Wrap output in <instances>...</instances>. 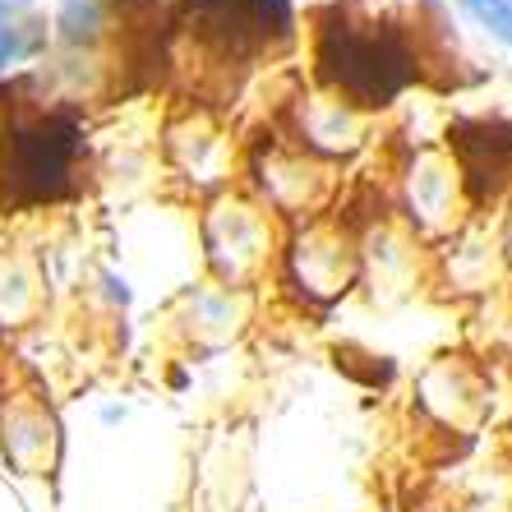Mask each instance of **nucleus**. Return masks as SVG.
Segmentation results:
<instances>
[{"label":"nucleus","instance_id":"f03ea898","mask_svg":"<svg viewBox=\"0 0 512 512\" xmlns=\"http://www.w3.org/2000/svg\"><path fill=\"white\" fill-rule=\"evenodd\" d=\"M84 157V125L70 111L19 116L0 134V199L10 208L65 199Z\"/></svg>","mask_w":512,"mask_h":512},{"label":"nucleus","instance_id":"f257e3e1","mask_svg":"<svg viewBox=\"0 0 512 512\" xmlns=\"http://www.w3.org/2000/svg\"><path fill=\"white\" fill-rule=\"evenodd\" d=\"M319 79L351 107H388L416 79V51L388 19H356L351 10H328L319 24Z\"/></svg>","mask_w":512,"mask_h":512},{"label":"nucleus","instance_id":"7ed1b4c3","mask_svg":"<svg viewBox=\"0 0 512 512\" xmlns=\"http://www.w3.org/2000/svg\"><path fill=\"white\" fill-rule=\"evenodd\" d=\"M180 28L222 65L254 60L259 51H273L291 42L296 10L291 0H185Z\"/></svg>","mask_w":512,"mask_h":512},{"label":"nucleus","instance_id":"0eeeda50","mask_svg":"<svg viewBox=\"0 0 512 512\" xmlns=\"http://www.w3.org/2000/svg\"><path fill=\"white\" fill-rule=\"evenodd\" d=\"M462 5L480 28H489L499 42L512 47V0H462Z\"/></svg>","mask_w":512,"mask_h":512},{"label":"nucleus","instance_id":"39448f33","mask_svg":"<svg viewBox=\"0 0 512 512\" xmlns=\"http://www.w3.org/2000/svg\"><path fill=\"white\" fill-rule=\"evenodd\" d=\"M111 10H116L111 0H60V19H56L60 37L74 42V47H79V42H93V37L107 28Z\"/></svg>","mask_w":512,"mask_h":512},{"label":"nucleus","instance_id":"423d86ee","mask_svg":"<svg viewBox=\"0 0 512 512\" xmlns=\"http://www.w3.org/2000/svg\"><path fill=\"white\" fill-rule=\"evenodd\" d=\"M24 14H28V0H0V70L33 51Z\"/></svg>","mask_w":512,"mask_h":512},{"label":"nucleus","instance_id":"20e7f679","mask_svg":"<svg viewBox=\"0 0 512 512\" xmlns=\"http://www.w3.org/2000/svg\"><path fill=\"white\" fill-rule=\"evenodd\" d=\"M453 134L476 194H494L512 176V130L508 125H489V120H471V125H457Z\"/></svg>","mask_w":512,"mask_h":512}]
</instances>
